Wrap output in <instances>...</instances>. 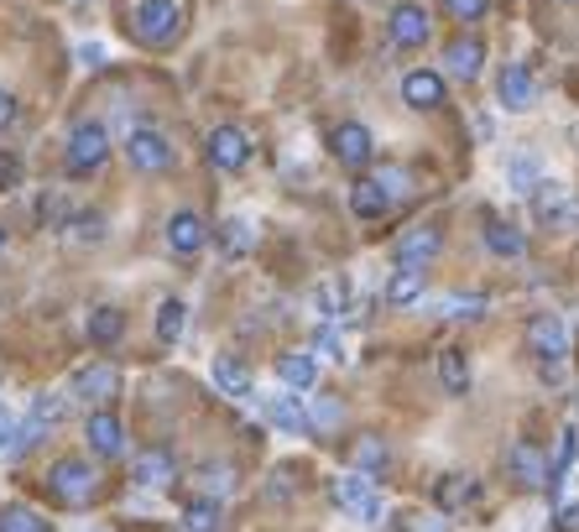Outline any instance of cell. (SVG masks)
I'll return each instance as SVG.
<instances>
[{
  "instance_id": "cell-1",
  "label": "cell",
  "mask_w": 579,
  "mask_h": 532,
  "mask_svg": "<svg viewBox=\"0 0 579 532\" xmlns=\"http://www.w3.org/2000/svg\"><path fill=\"white\" fill-rule=\"evenodd\" d=\"M131 32H136V43H146V48H168L172 37L183 32V11L172 0H142L136 16H131Z\"/></svg>"
},
{
  "instance_id": "cell-2",
  "label": "cell",
  "mask_w": 579,
  "mask_h": 532,
  "mask_svg": "<svg viewBox=\"0 0 579 532\" xmlns=\"http://www.w3.org/2000/svg\"><path fill=\"white\" fill-rule=\"evenodd\" d=\"M48 485H52V496L63 501V507H89L99 496V470L89 460H58L52 464V475H48Z\"/></svg>"
},
{
  "instance_id": "cell-3",
  "label": "cell",
  "mask_w": 579,
  "mask_h": 532,
  "mask_svg": "<svg viewBox=\"0 0 579 532\" xmlns=\"http://www.w3.org/2000/svg\"><path fill=\"white\" fill-rule=\"evenodd\" d=\"M110 157V131L99 121H79L69 131V172L73 178H84V172H95L99 162Z\"/></svg>"
},
{
  "instance_id": "cell-4",
  "label": "cell",
  "mask_w": 579,
  "mask_h": 532,
  "mask_svg": "<svg viewBox=\"0 0 579 532\" xmlns=\"http://www.w3.org/2000/svg\"><path fill=\"white\" fill-rule=\"evenodd\" d=\"M335 501H339V511L345 517H361V522H382L386 517V507H382V491L371 485V475H339L335 481Z\"/></svg>"
},
{
  "instance_id": "cell-5",
  "label": "cell",
  "mask_w": 579,
  "mask_h": 532,
  "mask_svg": "<svg viewBox=\"0 0 579 532\" xmlns=\"http://www.w3.org/2000/svg\"><path fill=\"white\" fill-rule=\"evenodd\" d=\"M125 157H131L136 172H168L172 168V142L157 131V125H136V131L125 136Z\"/></svg>"
},
{
  "instance_id": "cell-6",
  "label": "cell",
  "mask_w": 579,
  "mask_h": 532,
  "mask_svg": "<svg viewBox=\"0 0 579 532\" xmlns=\"http://www.w3.org/2000/svg\"><path fill=\"white\" fill-rule=\"evenodd\" d=\"M116 391H121V371H116L110 361L79 365V371L69 376V397H79V402H95V408H99V402H110Z\"/></svg>"
},
{
  "instance_id": "cell-7",
  "label": "cell",
  "mask_w": 579,
  "mask_h": 532,
  "mask_svg": "<svg viewBox=\"0 0 579 532\" xmlns=\"http://www.w3.org/2000/svg\"><path fill=\"white\" fill-rule=\"evenodd\" d=\"M251 136H245L241 125H219L215 136H209V162H215L219 172H245L251 168Z\"/></svg>"
},
{
  "instance_id": "cell-8",
  "label": "cell",
  "mask_w": 579,
  "mask_h": 532,
  "mask_svg": "<svg viewBox=\"0 0 579 532\" xmlns=\"http://www.w3.org/2000/svg\"><path fill=\"white\" fill-rule=\"evenodd\" d=\"M84 438H89V455H95V460H121V455H125L121 418H116V412H105V408L89 412V423H84Z\"/></svg>"
},
{
  "instance_id": "cell-9",
  "label": "cell",
  "mask_w": 579,
  "mask_h": 532,
  "mask_svg": "<svg viewBox=\"0 0 579 532\" xmlns=\"http://www.w3.org/2000/svg\"><path fill=\"white\" fill-rule=\"evenodd\" d=\"M528 350L538 355V361H564L569 355V329L558 324L554 314H538V318H528Z\"/></svg>"
},
{
  "instance_id": "cell-10",
  "label": "cell",
  "mask_w": 579,
  "mask_h": 532,
  "mask_svg": "<svg viewBox=\"0 0 579 532\" xmlns=\"http://www.w3.org/2000/svg\"><path fill=\"white\" fill-rule=\"evenodd\" d=\"M507 475L517 485H528V491H548V460L538 455V444H528V438H517L507 449Z\"/></svg>"
},
{
  "instance_id": "cell-11",
  "label": "cell",
  "mask_w": 579,
  "mask_h": 532,
  "mask_svg": "<svg viewBox=\"0 0 579 532\" xmlns=\"http://www.w3.org/2000/svg\"><path fill=\"white\" fill-rule=\"evenodd\" d=\"M329 146H335V162L339 168H350V172L371 168V152H376V142H371V131H365L361 121H345Z\"/></svg>"
},
{
  "instance_id": "cell-12",
  "label": "cell",
  "mask_w": 579,
  "mask_h": 532,
  "mask_svg": "<svg viewBox=\"0 0 579 532\" xmlns=\"http://www.w3.org/2000/svg\"><path fill=\"white\" fill-rule=\"evenodd\" d=\"M386 32H391V43H397V48H423V43H429V32H434V22H429V11H423V5H397V11H391V22H386Z\"/></svg>"
},
{
  "instance_id": "cell-13",
  "label": "cell",
  "mask_w": 579,
  "mask_h": 532,
  "mask_svg": "<svg viewBox=\"0 0 579 532\" xmlns=\"http://www.w3.org/2000/svg\"><path fill=\"white\" fill-rule=\"evenodd\" d=\"M168 245L178 251V256H198V251L209 245V225L193 215V209H183V215L168 219Z\"/></svg>"
},
{
  "instance_id": "cell-14",
  "label": "cell",
  "mask_w": 579,
  "mask_h": 532,
  "mask_svg": "<svg viewBox=\"0 0 579 532\" xmlns=\"http://www.w3.org/2000/svg\"><path fill=\"white\" fill-rule=\"evenodd\" d=\"M402 99H408L412 110H438V105H444V73L412 69L408 78H402Z\"/></svg>"
},
{
  "instance_id": "cell-15",
  "label": "cell",
  "mask_w": 579,
  "mask_h": 532,
  "mask_svg": "<svg viewBox=\"0 0 579 532\" xmlns=\"http://www.w3.org/2000/svg\"><path fill=\"white\" fill-rule=\"evenodd\" d=\"M444 251V235H438L434 225H412L408 235H402V245H397V262L408 266H429Z\"/></svg>"
},
{
  "instance_id": "cell-16",
  "label": "cell",
  "mask_w": 579,
  "mask_h": 532,
  "mask_svg": "<svg viewBox=\"0 0 579 532\" xmlns=\"http://www.w3.org/2000/svg\"><path fill=\"white\" fill-rule=\"evenodd\" d=\"M314 309H318V318H324V324H339V318L355 309L350 282H345V277H324V282H318V292H314Z\"/></svg>"
},
{
  "instance_id": "cell-17",
  "label": "cell",
  "mask_w": 579,
  "mask_h": 532,
  "mask_svg": "<svg viewBox=\"0 0 579 532\" xmlns=\"http://www.w3.org/2000/svg\"><path fill=\"white\" fill-rule=\"evenodd\" d=\"M131 481L142 485V491H168L172 485V455L168 449H146L142 460L131 464Z\"/></svg>"
},
{
  "instance_id": "cell-18",
  "label": "cell",
  "mask_w": 579,
  "mask_h": 532,
  "mask_svg": "<svg viewBox=\"0 0 579 532\" xmlns=\"http://www.w3.org/2000/svg\"><path fill=\"white\" fill-rule=\"evenodd\" d=\"M418 298H423V266L397 262L391 282H386V309H412Z\"/></svg>"
},
{
  "instance_id": "cell-19",
  "label": "cell",
  "mask_w": 579,
  "mask_h": 532,
  "mask_svg": "<svg viewBox=\"0 0 579 532\" xmlns=\"http://www.w3.org/2000/svg\"><path fill=\"white\" fill-rule=\"evenodd\" d=\"M532 209H538V219H543V225H575V215H569V198H564V189H558V183H548V178H543V183H538V189H532Z\"/></svg>"
},
{
  "instance_id": "cell-20",
  "label": "cell",
  "mask_w": 579,
  "mask_h": 532,
  "mask_svg": "<svg viewBox=\"0 0 579 532\" xmlns=\"http://www.w3.org/2000/svg\"><path fill=\"white\" fill-rule=\"evenodd\" d=\"M481 63H485V48L475 43V37H459V43H449V48H444V69L455 73V78H465V84L481 73Z\"/></svg>"
},
{
  "instance_id": "cell-21",
  "label": "cell",
  "mask_w": 579,
  "mask_h": 532,
  "mask_svg": "<svg viewBox=\"0 0 579 532\" xmlns=\"http://www.w3.org/2000/svg\"><path fill=\"white\" fill-rule=\"evenodd\" d=\"M532 99H538V84H532V73L522 69V63L502 69V105H507V110H528Z\"/></svg>"
},
{
  "instance_id": "cell-22",
  "label": "cell",
  "mask_w": 579,
  "mask_h": 532,
  "mask_svg": "<svg viewBox=\"0 0 579 532\" xmlns=\"http://www.w3.org/2000/svg\"><path fill=\"white\" fill-rule=\"evenodd\" d=\"M438 382H444V391L449 397H465L470 391V361H465V350H438Z\"/></svg>"
},
{
  "instance_id": "cell-23",
  "label": "cell",
  "mask_w": 579,
  "mask_h": 532,
  "mask_svg": "<svg viewBox=\"0 0 579 532\" xmlns=\"http://www.w3.org/2000/svg\"><path fill=\"white\" fill-rule=\"evenodd\" d=\"M219 528H225L219 496H193L189 511H183V532H219Z\"/></svg>"
},
{
  "instance_id": "cell-24",
  "label": "cell",
  "mask_w": 579,
  "mask_h": 532,
  "mask_svg": "<svg viewBox=\"0 0 579 532\" xmlns=\"http://www.w3.org/2000/svg\"><path fill=\"white\" fill-rule=\"evenodd\" d=\"M121 335H125V314H121V309H95V314H89V344H95V350L121 344Z\"/></svg>"
},
{
  "instance_id": "cell-25",
  "label": "cell",
  "mask_w": 579,
  "mask_h": 532,
  "mask_svg": "<svg viewBox=\"0 0 579 532\" xmlns=\"http://www.w3.org/2000/svg\"><path fill=\"white\" fill-rule=\"evenodd\" d=\"M251 245H256V225L251 219H225L219 225V251L236 262V256H251Z\"/></svg>"
},
{
  "instance_id": "cell-26",
  "label": "cell",
  "mask_w": 579,
  "mask_h": 532,
  "mask_svg": "<svg viewBox=\"0 0 579 532\" xmlns=\"http://www.w3.org/2000/svg\"><path fill=\"white\" fill-rule=\"evenodd\" d=\"M266 418H272L282 434H303V423H309V412L298 408V397H292V391H277V397L266 402Z\"/></svg>"
},
{
  "instance_id": "cell-27",
  "label": "cell",
  "mask_w": 579,
  "mask_h": 532,
  "mask_svg": "<svg viewBox=\"0 0 579 532\" xmlns=\"http://www.w3.org/2000/svg\"><path fill=\"white\" fill-rule=\"evenodd\" d=\"M215 382L225 397H251V371L236 355H215Z\"/></svg>"
},
{
  "instance_id": "cell-28",
  "label": "cell",
  "mask_w": 579,
  "mask_h": 532,
  "mask_svg": "<svg viewBox=\"0 0 579 532\" xmlns=\"http://www.w3.org/2000/svg\"><path fill=\"white\" fill-rule=\"evenodd\" d=\"M69 402H73V397H63V391H43V397L32 402V412H26V418H32V423L48 434V428H58V423L69 418Z\"/></svg>"
},
{
  "instance_id": "cell-29",
  "label": "cell",
  "mask_w": 579,
  "mask_h": 532,
  "mask_svg": "<svg viewBox=\"0 0 579 532\" xmlns=\"http://www.w3.org/2000/svg\"><path fill=\"white\" fill-rule=\"evenodd\" d=\"M277 376H282L292 391H309L318 382V361L314 355H282V361H277Z\"/></svg>"
},
{
  "instance_id": "cell-30",
  "label": "cell",
  "mask_w": 579,
  "mask_h": 532,
  "mask_svg": "<svg viewBox=\"0 0 579 532\" xmlns=\"http://www.w3.org/2000/svg\"><path fill=\"white\" fill-rule=\"evenodd\" d=\"M350 209H355V219H382L391 204H386V194L371 183V178H361V183L350 189Z\"/></svg>"
},
{
  "instance_id": "cell-31",
  "label": "cell",
  "mask_w": 579,
  "mask_h": 532,
  "mask_svg": "<svg viewBox=\"0 0 579 532\" xmlns=\"http://www.w3.org/2000/svg\"><path fill=\"white\" fill-rule=\"evenodd\" d=\"M470 496H475V481H470V475H465V470H455V475H444V481L434 485V501L444 511H455V507H465V501H470Z\"/></svg>"
},
{
  "instance_id": "cell-32",
  "label": "cell",
  "mask_w": 579,
  "mask_h": 532,
  "mask_svg": "<svg viewBox=\"0 0 579 532\" xmlns=\"http://www.w3.org/2000/svg\"><path fill=\"white\" fill-rule=\"evenodd\" d=\"M507 178H511V189H517V194H532V189L543 183V162H538L532 152H517V157L507 162Z\"/></svg>"
},
{
  "instance_id": "cell-33",
  "label": "cell",
  "mask_w": 579,
  "mask_h": 532,
  "mask_svg": "<svg viewBox=\"0 0 579 532\" xmlns=\"http://www.w3.org/2000/svg\"><path fill=\"white\" fill-rule=\"evenodd\" d=\"M485 245H491L496 256H522V230L496 219V225H485Z\"/></svg>"
},
{
  "instance_id": "cell-34",
  "label": "cell",
  "mask_w": 579,
  "mask_h": 532,
  "mask_svg": "<svg viewBox=\"0 0 579 532\" xmlns=\"http://www.w3.org/2000/svg\"><path fill=\"white\" fill-rule=\"evenodd\" d=\"M0 532H48V517L32 507H11L0 511Z\"/></svg>"
},
{
  "instance_id": "cell-35",
  "label": "cell",
  "mask_w": 579,
  "mask_h": 532,
  "mask_svg": "<svg viewBox=\"0 0 579 532\" xmlns=\"http://www.w3.org/2000/svg\"><path fill=\"white\" fill-rule=\"evenodd\" d=\"M178 335H183V303L168 298V303L157 309V339H162V344H178Z\"/></svg>"
},
{
  "instance_id": "cell-36",
  "label": "cell",
  "mask_w": 579,
  "mask_h": 532,
  "mask_svg": "<svg viewBox=\"0 0 579 532\" xmlns=\"http://www.w3.org/2000/svg\"><path fill=\"white\" fill-rule=\"evenodd\" d=\"M355 464H361V475H382L386 470V444L382 438H361V444H355Z\"/></svg>"
},
{
  "instance_id": "cell-37",
  "label": "cell",
  "mask_w": 579,
  "mask_h": 532,
  "mask_svg": "<svg viewBox=\"0 0 579 532\" xmlns=\"http://www.w3.org/2000/svg\"><path fill=\"white\" fill-rule=\"evenodd\" d=\"M438 5H444V16H455L465 26L485 22V11H491V0H438Z\"/></svg>"
},
{
  "instance_id": "cell-38",
  "label": "cell",
  "mask_w": 579,
  "mask_h": 532,
  "mask_svg": "<svg viewBox=\"0 0 579 532\" xmlns=\"http://www.w3.org/2000/svg\"><path fill=\"white\" fill-rule=\"evenodd\" d=\"M37 215H43V225H52V230H69L73 209H69V198H63V194H43V204H37Z\"/></svg>"
},
{
  "instance_id": "cell-39",
  "label": "cell",
  "mask_w": 579,
  "mask_h": 532,
  "mask_svg": "<svg viewBox=\"0 0 579 532\" xmlns=\"http://www.w3.org/2000/svg\"><path fill=\"white\" fill-rule=\"evenodd\" d=\"M371 183H376V189L386 194V204H391V198H408L412 194V189H408V172H402V168H382L376 178H371Z\"/></svg>"
},
{
  "instance_id": "cell-40",
  "label": "cell",
  "mask_w": 579,
  "mask_h": 532,
  "mask_svg": "<svg viewBox=\"0 0 579 532\" xmlns=\"http://www.w3.org/2000/svg\"><path fill=\"white\" fill-rule=\"evenodd\" d=\"M99 235H105V215H73V241H84V245H95Z\"/></svg>"
},
{
  "instance_id": "cell-41",
  "label": "cell",
  "mask_w": 579,
  "mask_h": 532,
  "mask_svg": "<svg viewBox=\"0 0 579 532\" xmlns=\"http://www.w3.org/2000/svg\"><path fill=\"white\" fill-rule=\"evenodd\" d=\"M444 314H449V318H481L485 298H444Z\"/></svg>"
},
{
  "instance_id": "cell-42",
  "label": "cell",
  "mask_w": 579,
  "mask_h": 532,
  "mask_svg": "<svg viewBox=\"0 0 579 532\" xmlns=\"http://www.w3.org/2000/svg\"><path fill=\"white\" fill-rule=\"evenodd\" d=\"M22 183V162L11 152H0V189H16Z\"/></svg>"
},
{
  "instance_id": "cell-43",
  "label": "cell",
  "mask_w": 579,
  "mask_h": 532,
  "mask_svg": "<svg viewBox=\"0 0 579 532\" xmlns=\"http://www.w3.org/2000/svg\"><path fill=\"white\" fill-rule=\"evenodd\" d=\"M314 350H324L329 361H345V350H339V335H335V329H318V335H314Z\"/></svg>"
},
{
  "instance_id": "cell-44",
  "label": "cell",
  "mask_w": 579,
  "mask_h": 532,
  "mask_svg": "<svg viewBox=\"0 0 579 532\" xmlns=\"http://www.w3.org/2000/svg\"><path fill=\"white\" fill-rule=\"evenodd\" d=\"M204 485H209V491H230V485H236V475H230L225 464H209V470H204Z\"/></svg>"
},
{
  "instance_id": "cell-45",
  "label": "cell",
  "mask_w": 579,
  "mask_h": 532,
  "mask_svg": "<svg viewBox=\"0 0 579 532\" xmlns=\"http://www.w3.org/2000/svg\"><path fill=\"white\" fill-rule=\"evenodd\" d=\"M5 125H16V95L11 89H0V131Z\"/></svg>"
},
{
  "instance_id": "cell-46",
  "label": "cell",
  "mask_w": 579,
  "mask_h": 532,
  "mask_svg": "<svg viewBox=\"0 0 579 532\" xmlns=\"http://www.w3.org/2000/svg\"><path fill=\"white\" fill-rule=\"evenodd\" d=\"M79 58H84V69H99V63H105V52H99L95 43H84V48H79Z\"/></svg>"
},
{
  "instance_id": "cell-47",
  "label": "cell",
  "mask_w": 579,
  "mask_h": 532,
  "mask_svg": "<svg viewBox=\"0 0 579 532\" xmlns=\"http://www.w3.org/2000/svg\"><path fill=\"white\" fill-rule=\"evenodd\" d=\"M558 528H564V532H579V507H564V511H558Z\"/></svg>"
},
{
  "instance_id": "cell-48",
  "label": "cell",
  "mask_w": 579,
  "mask_h": 532,
  "mask_svg": "<svg viewBox=\"0 0 579 532\" xmlns=\"http://www.w3.org/2000/svg\"><path fill=\"white\" fill-rule=\"evenodd\" d=\"M11 434H16V423H11V412L0 408V449H5V444H11Z\"/></svg>"
}]
</instances>
